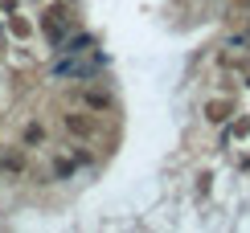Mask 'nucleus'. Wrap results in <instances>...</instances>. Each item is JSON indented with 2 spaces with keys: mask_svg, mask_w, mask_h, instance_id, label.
I'll return each instance as SVG.
<instances>
[{
  "mask_svg": "<svg viewBox=\"0 0 250 233\" xmlns=\"http://www.w3.org/2000/svg\"><path fill=\"white\" fill-rule=\"evenodd\" d=\"M62 131L70 135V139H90V131H95V119L82 111H66L62 115Z\"/></svg>",
  "mask_w": 250,
  "mask_h": 233,
  "instance_id": "obj_1",
  "label": "nucleus"
},
{
  "mask_svg": "<svg viewBox=\"0 0 250 233\" xmlns=\"http://www.w3.org/2000/svg\"><path fill=\"white\" fill-rule=\"evenodd\" d=\"M230 98H209V102H205V119H209V123H217V127H222L226 119H230Z\"/></svg>",
  "mask_w": 250,
  "mask_h": 233,
  "instance_id": "obj_3",
  "label": "nucleus"
},
{
  "mask_svg": "<svg viewBox=\"0 0 250 233\" xmlns=\"http://www.w3.org/2000/svg\"><path fill=\"white\" fill-rule=\"evenodd\" d=\"M78 98H82V107L95 111V115H107L111 107H115V98H111V94H103V90H82Z\"/></svg>",
  "mask_w": 250,
  "mask_h": 233,
  "instance_id": "obj_2",
  "label": "nucleus"
},
{
  "mask_svg": "<svg viewBox=\"0 0 250 233\" xmlns=\"http://www.w3.org/2000/svg\"><path fill=\"white\" fill-rule=\"evenodd\" d=\"M45 33L54 37V41H58L62 33H66V17H62L58 8H49V13H45Z\"/></svg>",
  "mask_w": 250,
  "mask_h": 233,
  "instance_id": "obj_4",
  "label": "nucleus"
},
{
  "mask_svg": "<svg viewBox=\"0 0 250 233\" xmlns=\"http://www.w3.org/2000/svg\"><path fill=\"white\" fill-rule=\"evenodd\" d=\"M70 168H74L70 160H54V176H70Z\"/></svg>",
  "mask_w": 250,
  "mask_h": 233,
  "instance_id": "obj_8",
  "label": "nucleus"
},
{
  "mask_svg": "<svg viewBox=\"0 0 250 233\" xmlns=\"http://www.w3.org/2000/svg\"><path fill=\"white\" fill-rule=\"evenodd\" d=\"M246 86H250V70H246Z\"/></svg>",
  "mask_w": 250,
  "mask_h": 233,
  "instance_id": "obj_9",
  "label": "nucleus"
},
{
  "mask_svg": "<svg viewBox=\"0 0 250 233\" xmlns=\"http://www.w3.org/2000/svg\"><path fill=\"white\" fill-rule=\"evenodd\" d=\"M246 135H250V115H242V119L230 123V139H246Z\"/></svg>",
  "mask_w": 250,
  "mask_h": 233,
  "instance_id": "obj_6",
  "label": "nucleus"
},
{
  "mask_svg": "<svg viewBox=\"0 0 250 233\" xmlns=\"http://www.w3.org/2000/svg\"><path fill=\"white\" fill-rule=\"evenodd\" d=\"M8 29H13V37H29V33H33V29H29V20H21V17L8 20Z\"/></svg>",
  "mask_w": 250,
  "mask_h": 233,
  "instance_id": "obj_7",
  "label": "nucleus"
},
{
  "mask_svg": "<svg viewBox=\"0 0 250 233\" xmlns=\"http://www.w3.org/2000/svg\"><path fill=\"white\" fill-rule=\"evenodd\" d=\"M21 135H25V143H33V147L45 143V127H41V123H25V131H21Z\"/></svg>",
  "mask_w": 250,
  "mask_h": 233,
  "instance_id": "obj_5",
  "label": "nucleus"
}]
</instances>
